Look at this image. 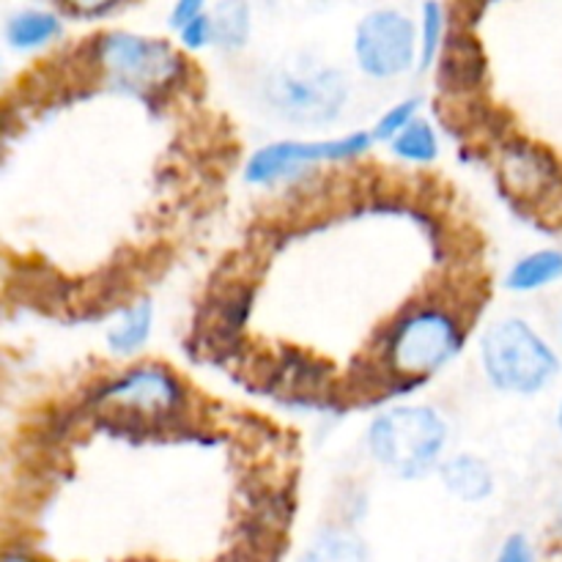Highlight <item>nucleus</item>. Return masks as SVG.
Segmentation results:
<instances>
[{"label":"nucleus","instance_id":"1","mask_svg":"<svg viewBox=\"0 0 562 562\" xmlns=\"http://www.w3.org/2000/svg\"><path fill=\"white\" fill-rule=\"evenodd\" d=\"M483 371L503 393L536 395L560 373V357L521 318H503L481 344Z\"/></svg>","mask_w":562,"mask_h":562},{"label":"nucleus","instance_id":"2","mask_svg":"<svg viewBox=\"0 0 562 562\" xmlns=\"http://www.w3.org/2000/svg\"><path fill=\"white\" fill-rule=\"evenodd\" d=\"M448 439L442 415L431 406H395L371 423V456L398 477H423L434 470Z\"/></svg>","mask_w":562,"mask_h":562},{"label":"nucleus","instance_id":"3","mask_svg":"<svg viewBox=\"0 0 562 562\" xmlns=\"http://www.w3.org/2000/svg\"><path fill=\"white\" fill-rule=\"evenodd\" d=\"M464 344L459 322L439 307L412 311L395 324L387 357L398 376L423 379L437 373L459 355Z\"/></svg>","mask_w":562,"mask_h":562},{"label":"nucleus","instance_id":"4","mask_svg":"<svg viewBox=\"0 0 562 562\" xmlns=\"http://www.w3.org/2000/svg\"><path fill=\"white\" fill-rule=\"evenodd\" d=\"M267 102L296 124H327L349 99L344 75L329 66H278L263 82Z\"/></svg>","mask_w":562,"mask_h":562},{"label":"nucleus","instance_id":"5","mask_svg":"<svg viewBox=\"0 0 562 562\" xmlns=\"http://www.w3.org/2000/svg\"><path fill=\"white\" fill-rule=\"evenodd\" d=\"M417 53L415 22L398 9H376L357 25L355 55L366 75L387 80L404 75Z\"/></svg>","mask_w":562,"mask_h":562},{"label":"nucleus","instance_id":"6","mask_svg":"<svg viewBox=\"0 0 562 562\" xmlns=\"http://www.w3.org/2000/svg\"><path fill=\"white\" fill-rule=\"evenodd\" d=\"M99 64L130 88L168 86L179 71V55L159 38H143L135 33H108L97 44Z\"/></svg>","mask_w":562,"mask_h":562},{"label":"nucleus","instance_id":"7","mask_svg":"<svg viewBox=\"0 0 562 562\" xmlns=\"http://www.w3.org/2000/svg\"><path fill=\"white\" fill-rule=\"evenodd\" d=\"M373 143V132H355L340 140H316V143H296L283 140L272 143V146L261 148L247 162V181L252 184H269L283 176L296 173V170L307 168L316 162H338V159L357 157V154L368 151Z\"/></svg>","mask_w":562,"mask_h":562},{"label":"nucleus","instance_id":"8","mask_svg":"<svg viewBox=\"0 0 562 562\" xmlns=\"http://www.w3.org/2000/svg\"><path fill=\"white\" fill-rule=\"evenodd\" d=\"M97 404L137 417H168L184 404V390L165 368H135L97 393Z\"/></svg>","mask_w":562,"mask_h":562},{"label":"nucleus","instance_id":"9","mask_svg":"<svg viewBox=\"0 0 562 562\" xmlns=\"http://www.w3.org/2000/svg\"><path fill=\"white\" fill-rule=\"evenodd\" d=\"M503 179L516 195L541 198L558 184L560 170L547 151L532 143L516 140L503 151Z\"/></svg>","mask_w":562,"mask_h":562},{"label":"nucleus","instance_id":"10","mask_svg":"<svg viewBox=\"0 0 562 562\" xmlns=\"http://www.w3.org/2000/svg\"><path fill=\"white\" fill-rule=\"evenodd\" d=\"M486 71V60H483L481 47L467 33H453L445 42L442 55H439V77L448 88H477Z\"/></svg>","mask_w":562,"mask_h":562},{"label":"nucleus","instance_id":"11","mask_svg":"<svg viewBox=\"0 0 562 562\" xmlns=\"http://www.w3.org/2000/svg\"><path fill=\"white\" fill-rule=\"evenodd\" d=\"M442 481L453 497L464 503H481L494 492V475L488 464L477 456H453L442 464Z\"/></svg>","mask_w":562,"mask_h":562},{"label":"nucleus","instance_id":"12","mask_svg":"<svg viewBox=\"0 0 562 562\" xmlns=\"http://www.w3.org/2000/svg\"><path fill=\"white\" fill-rule=\"evenodd\" d=\"M300 562H371V554L357 532L327 527L313 538Z\"/></svg>","mask_w":562,"mask_h":562},{"label":"nucleus","instance_id":"13","mask_svg":"<svg viewBox=\"0 0 562 562\" xmlns=\"http://www.w3.org/2000/svg\"><path fill=\"white\" fill-rule=\"evenodd\" d=\"M562 280V250H536L519 258L508 272L510 291H541Z\"/></svg>","mask_w":562,"mask_h":562},{"label":"nucleus","instance_id":"14","mask_svg":"<svg viewBox=\"0 0 562 562\" xmlns=\"http://www.w3.org/2000/svg\"><path fill=\"white\" fill-rule=\"evenodd\" d=\"M60 33V20L53 14V11H38V9H27L20 11L9 20L5 25V38L9 44L20 49H31V47H42V44L53 42L55 36Z\"/></svg>","mask_w":562,"mask_h":562},{"label":"nucleus","instance_id":"15","mask_svg":"<svg viewBox=\"0 0 562 562\" xmlns=\"http://www.w3.org/2000/svg\"><path fill=\"white\" fill-rule=\"evenodd\" d=\"M151 322H154V307L148 300L126 307V311L121 313L119 322L110 327L108 346L113 351H119V355H132V351L140 349V346L148 340Z\"/></svg>","mask_w":562,"mask_h":562},{"label":"nucleus","instance_id":"16","mask_svg":"<svg viewBox=\"0 0 562 562\" xmlns=\"http://www.w3.org/2000/svg\"><path fill=\"white\" fill-rule=\"evenodd\" d=\"M393 151L398 154L401 159H409V162H431L439 151V143L431 124L420 119L412 121V124L393 140Z\"/></svg>","mask_w":562,"mask_h":562},{"label":"nucleus","instance_id":"17","mask_svg":"<svg viewBox=\"0 0 562 562\" xmlns=\"http://www.w3.org/2000/svg\"><path fill=\"white\" fill-rule=\"evenodd\" d=\"M214 42L223 47H239L250 31V11L241 3H223L212 11Z\"/></svg>","mask_w":562,"mask_h":562},{"label":"nucleus","instance_id":"18","mask_svg":"<svg viewBox=\"0 0 562 562\" xmlns=\"http://www.w3.org/2000/svg\"><path fill=\"white\" fill-rule=\"evenodd\" d=\"M445 9L437 3L423 5V42H420V66L428 69L434 60H439L445 49Z\"/></svg>","mask_w":562,"mask_h":562},{"label":"nucleus","instance_id":"19","mask_svg":"<svg viewBox=\"0 0 562 562\" xmlns=\"http://www.w3.org/2000/svg\"><path fill=\"white\" fill-rule=\"evenodd\" d=\"M415 110L417 99H406V102L390 108L387 113L382 115V121L376 124V130H373V140H395V137L415 121Z\"/></svg>","mask_w":562,"mask_h":562},{"label":"nucleus","instance_id":"20","mask_svg":"<svg viewBox=\"0 0 562 562\" xmlns=\"http://www.w3.org/2000/svg\"><path fill=\"white\" fill-rule=\"evenodd\" d=\"M212 38H214V27H212V14H209V11H203V14L195 16L190 25L181 27V42H184L187 47H203V44H209Z\"/></svg>","mask_w":562,"mask_h":562},{"label":"nucleus","instance_id":"21","mask_svg":"<svg viewBox=\"0 0 562 562\" xmlns=\"http://www.w3.org/2000/svg\"><path fill=\"white\" fill-rule=\"evenodd\" d=\"M497 562H538V560H536V552H532L530 541L516 532V536L505 538V543L499 547Z\"/></svg>","mask_w":562,"mask_h":562},{"label":"nucleus","instance_id":"22","mask_svg":"<svg viewBox=\"0 0 562 562\" xmlns=\"http://www.w3.org/2000/svg\"><path fill=\"white\" fill-rule=\"evenodd\" d=\"M203 11H206V5H203L201 0H181V3H176L173 11H170V25L181 31V27L190 25L195 16H201Z\"/></svg>","mask_w":562,"mask_h":562},{"label":"nucleus","instance_id":"23","mask_svg":"<svg viewBox=\"0 0 562 562\" xmlns=\"http://www.w3.org/2000/svg\"><path fill=\"white\" fill-rule=\"evenodd\" d=\"M3 562H36V560L27 558V554H5Z\"/></svg>","mask_w":562,"mask_h":562},{"label":"nucleus","instance_id":"24","mask_svg":"<svg viewBox=\"0 0 562 562\" xmlns=\"http://www.w3.org/2000/svg\"><path fill=\"white\" fill-rule=\"evenodd\" d=\"M558 428H560V434H562V401H560V409H558Z\"/></svg>","mask_w":562,"mask_h":562},{"label":"nucleus","instance_id":"25","mask_svg":"<svg viewBox=\"0 0 562 562\" xmlns=\"http://www.w3.org/2000/svg\"><path fill=\"white\" fill-rule=\"evenodd\" d=\"M558 525H560V530H562V503H560V510H558Z\"/></svg>","mask_w":562,"mask_h":562},{"label":"nucleus","instance_id":"26","mask_svg":"<svg viewBox=\"0 0 562 562\" xmlns=\"http://www.w3.org/2000/svg\"><path fill=\"white\" fill-rule=\"evenodd\" d=\"M560 333H562V316H560Z\"/></svg>","mask_w":562,"mask_h":562}]
</instances>
